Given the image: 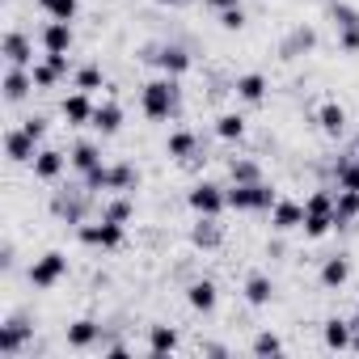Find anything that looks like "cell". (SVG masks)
I'll return each instance as SVG.
<instances>
[{
    "instance_id": "obj_1",
    "label": "cell",
    "mask_w": 359,
    "mask_h": 359,
    "mask_svg": "<svg viewBox=\"0 0 359 359\" xmlns=\"http://www.w3.org/2000/svg\"><path fill=\"white\" fill-rule=\"evenodd\" d=\"M177 102H182V89H177V76H156L140 89V106L152 123H165L177 114Z\"/></svg>"
},
{
    "instance_id": "obj_2",
    "label": "cell",
    "mask_w": 359,
    "mask_h": 359,
    "mask_svg": "<svg viewBox=\"0 0 359 359\" xmlns=\"http://www.w3.org/2000/svg\"><path fill=\"white\" fill-rule=\"evenodd\" d=\"M224 195H229L233 212H271L279 203V191L266 187V182H233Z\"/></svg>"
},
{
    "instance_id": "obj_3",
    "label": "cell",
    "mask_w": 359,
    "mask_h": 359,
    "mask_svg": "<svg viewBox=\"0 0 359 359\" xmlns=\"http://www.w3.org/2000/svg\"><path fill=\"white\" fill-rule=\"evenodd\" d=\"M76 237L85 241V245H93V250H118L123 245V237H127V224H114V220H85V224H76Z\"/></svg>"
},
{
    "instance_id": "obj_4",
    "label": "cell",
    "mask_w": 359,
    "mask_h": 359,
    "mask_svg": "<svg viewBox=\"0 0 359 359\" xmlns=\"http://www.w3.org/2000/svg\"><path fill=\"white\" fill-rule=\"evenodd\" d=\"M64 275H68V258H64L60 250H47V254H43V258H34V266H30V283H34L39 292L55 287Z\"/></svg>"
},
{
    "instance_id": "obj_5",
    "label": "cell",
    "mask_w": 359,
    "mask_h": 359,
    "mask_svg": "<svg viewBox=\"0 0 359 359\" xmlns=\"http://www.w3.org/2000/svg\"><path fill=\"white\" fill-rule=\"evenodd\" d=\"M187 203H191L195 216H220V212L229 208V195H224L216 182H195L191 195H187Z\"/></svg>"
},
{
    "instance_id": "obj_6",
    "label": "cell",
    "mask_w": 359,
    "mask_h": 359,
    "mask_svg": "<svg viewBox=\"0 0 359 359\" xmlns=\"http://www.w3.org/2000/svg\"><path fill=\"white\" fill-rule=\"evenodd\" d=\"M93 102H89V93L85 89H76V93H68L64 102H60V114H64V123L68 127H93Z\"/></svg>"
},
{
    "instance_id": "obj_7",
    "label": "cell",
    "mask_w": 359,
    "mask_h": 359,
    "mask_svg": "<svg viewBox=\"0 0 359 359\" xmlns=\"http://www.w3.org/2000/svg\"><path fill=\"white\" fill-rule=\"evenodd\" d=\"M5 152H9V161H18V165H34V156H39V140H34L26 127H13V131L5 135Z\"/></svg>"
},
{
    "instance_id": "obj_8",
    "label": "cell",
    "mask_w": 359,
    "mask_h": 359,
    "mask_svg": "<svg viewBox=\"0 0 359 359\" xmlns=\"http://www.w3.org/2000/svg\"><path fill=\"white\" fill-rule=\"evenodd\" d=\"M5 60H9V68H34L39 64L34 60V43L22 30H9L5 34Z\"/></svg>"
},
{
    "instance_id": "obj_9",
    "label": "cell",
    "mask_w": 359,
    "mask_h": 359,
    "mask_svg": "<svg viewBox=\"0 0 359 359\" xmlns=\"http://www.w3.org/2000/svg\"><path fill=\"white\" fill-rule=\"evenodd\" d=\"M271 229H275V233L304 229V203H296V199H279V203L271 208Z\"/></svg>"
},
{
    "instance_id": "obj_10",
    "label": "cell",
    "mask_w": 359,
    "mask_h": 359,
    "mask_svg": "<svg viewBox=\"0 0 359 359\" xmlns=\"http://www.w3.org/2000/svg\"><path fill=\"white\" fill-rule=\"evenodd\" d=\"M165 76H182V72H191V55H187V47H177V43H169V47H161L156 55H148Z\"/></svg>"
},
{
    "instance_id": "obj_11",
    "label": "cell",
    "mask_w": 359,
    "mask_h": 359,
    "mask_svg": "<svg viewBox=\"0 0 359 359\" xmlns=\"http://www.w3.org/2000/svg\"><path fill=\"white\" fill-rule=\"evenodd\" d=\"M68 165H72V161H68L60 148H39V156H34V177H39V182H55Z\"/></svg>"
},
{
    "instance_id": "obj_12",
    "label": "cell",
    "mask_w": 359,
    "mask_h": 359,
    "mask_svg": "<svg viewBox=\"0 0 359 359\" xmlns=\"http://www.w3.org/2000/svg\"><path fill=\"white\" fill-rule=\"evenodd\" d=\"M39 43H43V51H60V55H68L72 51V22H47L43 26V34H39Z\"/></svg>"
},
{
    "instance_id": "obj_13",
    "label": "cell",
    "mask_w": 359,
    "mask_h": 359,
    "mask_svg": "<svg viewBox=\"0 0 359 359\" xmlns=\"http://www.w3.org/2000/svg\"><path fill=\"white\" fill-rule=\"evenodd\" d=\"M34 89H39V85H34V72H30V68H9V72H5V102L18 106V102H26Z\"/></svg>"
},
{
    "instance_id": "obj_14",
    "label": "cell",
    "mask_w": 359,
    "mask_h": 359,
    "mask_svg": "<svg viewBox=\"0 0 359 359\" xmlns=\"http://www.w3.org/2000/svg\"><path fill=\"white\" fill-rule=\"evenodd\" d=\"M321 287L325 292H338V287H346V279H351V262H346V254H330L325 262H321Z\"/></svg>"
},
{
    "instance_id": "obj_15",
    "label": "cell",
    "mask_w": 359,
    "mask_h": 359,
    "mask_svg": "<svg viewBox=\"0 0 359 359\" xmlns=\"http://www.w3.org/2000/svg\"><path fill=\"white\" fill-rule=\"evenodd\" d=\"M351 338H355V321H346V317H330L321 325V342L330 351H351Z\"/></svg>"
},
{
    "instance_id": "obj_16",
    "label": "cell",
    "mask_w": 359,
    "mask_h": 359,
    "mask_svg": "<svg viewBox=\"0 0 359 359\" xmlns=\"http://www.w3.org/2000/svg\"><path fill=\"white\" fill-rule=\"evenodd\" d=\"M187 304H191L195 313H216V304H220L216 283H212V279H195V283L187 287Z\"/></svg>"
},
{
    "instance_id": "obj_17",
    "label": "cell",
    "mask_w": 359,
    "mask_h": 359,
    "mask_svg": "<svg viewBox=\"0 0 359 359\" xmlns=\"http://www.w3.org/2000/svg\"><path fill=\"white\" fill-rule=\"evenodd\" d=\"M30 342V325L26 321H9V325H0V355L5 359H13V355H22V346Z\"/></svg>"
},
{
    "instance_id": "obj_18",
    "label": "cell",
    "mask_w": 359,
    "mask_h": 359,
    "mask_svg": "<svg viewBox=\"0 0 359 359\" xmlns=\"http://www.w3.org/2000/svg\"><path fill=\"white\" fill-rule=\"evenodd\" d=\"M68 161H72V169H76L81 177H85V173H93L97 165H106V161H102V148H97L93 140H81V144L68 152Z\"/></svg>"
},
{
    "instance_id": "obj_19",
    "label": "cell",
    "mask_w": 359,
    "mask_h": 359,
    "mask_svg": "<svg viewBox=\"0 0 359 359\" xmlns=\"http://www.w3.org/2000/svg\"><path fill=\"white\" fill-rule=\"evenodd\" d=\"M97 338H102V325H97L93 317H81V321L68 325V346H72V351H89Z\"/></svg>"
},
{
    "instance_id": "obj_20",
    "label": "cell",
    "mask_w": 359,
    "mask_h": 359,
    "mask_svg": "<svg viewBox=\"0 0 359 359\" xmlns=\"http://www.w3.org/2000/svg\"><path fill=\"white\" fill-rule=\"evenodd\" d=\"M266 76L262 72H245V76H237V85H233V93L241 97V102H250V106H258L262 97H266Z\"/></svg>"
},
{
    "instance_id": "obj_21",
    "label": "cell",
    "mask_w": 359,
    "mask_h": 359,
    "mask_svg": "<svg viewBox=\"0 0 359 359\" xmlns=\"http://www.w3.org/2000/svg\"><path fill=\"white\" fill-rule=\"evenodd\" d=\"M191 241H195V250H220L224 233H220L216 216H199V224L191 229Z\"/></svg>"
},
{
    "instance_id": "obj_22",
    "label": "cell",
    "mask_w": 359,
    "mask_h": 359,
    "mask_svg": "<svg viewBox=\"0 0 359 359\" xmlns=\"http://www.w3.org/2000/svg\"><path fill=\"white\" fill-rule=\"evenodd\" d=\"M271 300H275L271 275H250V279H245V304H250V309H266Z\"/></svg>"
},
{
    "instance_id": "obj_23",
    "label": "cell",
    "mask_w": 359,
    "mask_h": 359,
    "mask_svg": "<svg viewBox=\"0 0 359 359\" xmlns=\"http://www.w3.org/2000/svg\"><path fill=\"white\" fill-rule=\"evenodd\" d=\"M177 346H182V338H177L173 325H148V351L152 355H173Z\"/></svg>"
},
{
    "instance_id": "obj_24",
    "label": "cell",
    "mask_w": 359,
    "mask_h": 359,
    "mask_svg": "<svg viewBox=\"0 0 359 359\" xmlns=\"http://www.w3.org/2000/svg\"><path fill=\"white\" fill-rule=\"evenodd\" d=\"M140 187V169L131 165V161H118V165H110V191H118V195H131Z\"/></svg>"
},
{
    "instance_id": "obj_25",
    "label": "cell",
    "mask_w": 359,
    "mask_h": 359,
    "mask_svg": "<svg viewBox=\"0 0 359 359\" xmlns=\"http://www.w3.org/2000/svg\"><path fill=\"white\" fill-rule=\"evenodd\" d=\"M317 123H321V131H325L330 140H338V135L346 131V110H342L338 102H325V106L317 110Z\"/></svg>"
},
{
    "instance_id": "obj_26",
    "label": "cell",
    "mask_w": 359,
    "mask_h": 359,
    "mask_svg": "<svg viewBox=\"0 0 359 359\" xmlns=\"http://www.w3.org/2000/svg\"><path fill=\"white\" fill-rule=\"evenodd\" d=\"M93 127H97L102 135H114V131L123 127V106H118V102H102V106L93 110Z\"/></svg>"
},
{
    "instance_id": "obj_27",
    "label": "cell",
    "mask_w": 359,
    "mask_h": 359,
    "mask_svg": "<svg viewBox=\"0 0 359 359\" xmlns=\"http://www.w3.org/2000/svg\"><path fill=\"white\" fill-rule=\"evenodd\" d=\"M355 216H359V191H338L334 195V224L346 229Z\"/></svg>"
},
{
    "instance_id": "obj_28",
    "label": "cell",
    "mask_w": 359,
    "mask_h": 359,
    "mask_svg": "<svg viewBox=\"0 0 359 359\" xmlns=\"http://www.w3.org/2000/svg\"><path fill=\"white\" fill-rule=\"evenodd\" d=\"M334 182H338V191H359V152L355 156H338Z\"/></svg>"
},
{
    "instance_id": "obj_29",
    "label": "cell",
    "mask_w": 359,
    "mask_h": 359,
    "mask_svg": "<svg viewBox=\"0 0 359 359\" xmlns=\"http://www.w3.org/2000/svg\"><path fill=\"white\" fill-rule=\"evenodd\" d=\"M195 148H199L195 131H173V135L165 140V152H169L173 161H191V156H195Z\"/></svg>"
},
{
    "instance_id": "obj_30",
    "label": "cell",
    "mask_w": 359,
    "mask_h": 359,
    "mask_svg": "<svg viewBox=\"0 0 359 359\" xmlns=\"http://www.w3.org/2000/svg\"><path fill=\"white\" fill-rule=\"evenodd\" d=\"M330 229H338V224H334V212H309V208H304V237H309V241H321Z\"/></svg>"
},
{
    "instance_id": "obj_31",
    "label": "cell",
    "mask_w": 359,
    "mask_h": 359,
    "mask_svg": "<svg viewBox=\"0 0 359 359\" xmlns=\"http://www.w3.org/2000/svg\"><path fill=\"white\" fill-rule=\"evenodd\" d=\"M72 89H85V93H97V89H106V76H102V68H97V64H89V68H76V72H72Z\"/></svg>"
},
{
    "instance_id": "obj_32",
    "label": "cell",
    "mask_w": 359,
    "mask_h": 359,
    "mask_svg": "<svg viewBox=\"0 0 359 359\" xmlns=\"http://www.w3.org/2000/svg\"><path fill=\"white\" fill-rule=\"evenodd\" d=\"M216 135L220 140H241L245 135V118L241 114H220L216 118Z\"/></svg>"
},
{
    "instance_id": "obj_33",
    "label": "cell",
    "mask_w": 359,
    "mask_h": 359,
    "mask_svg": "<svg viewBox=\"0 0 359 359\" xmlns=\"http://www.w3.org/2000/svg\"><path fill=\"white\" fill-rule=\"evenodd\" d=\"M106 220H114V224H127L131 216H135V203L123 195V199H114V203H106V212H102Z\"/></svg>"
},
{
    "instance_id": "obj_34",
    "label": "cell",
    "mask_w": 359,
    "mask_h": 359,
    "mask_svg": "<svg viewBox=\"0 0 359 359\" xmlns=\"http://www.w3.org/2000/svg\"><path fill=\"white\" fill-rule=\"evenodd\" d=\"M229 177H233V182H262L254 161H233V165H229Z\"/></svg>"
},
{
    "instance_id": "obj_35",
    "label": "cell",
    "mask_w": 359,
    "mask_h": 359,
    "mask_svg": "<svg viewBox=\"0 0 359 359\" xmlns=\"http://www.w3.org/2000/svg\"><path fill=\"white\" fill-rule=\"evenodd\" d=\"M30 72H34V85H39V89H55V85H60V72H55L47 60H43V64H34Z\"/></svg>"
},
{
    "instance_id": "obj_36",
    "label": "cell",
    "mask_w": 359,
    "mask_h": 359,
    "mask_svg": "<svg viewBox=\"0 0 359 359\" xmlns=\"http://www.w3.org/2000/svg\"><path fill=\"white\" fill-rule=\"evenodd\" d=\"M338 47L342 55H359V26H338Z\"/></svg>"
},
{
    "instance_id": "obj_37",
    "label": "cell",
    "mask_w": 359,
    "mask_h": 359,
    "mask_svg": "<svg viewBox=\"0 0 359 359\" xmlns=\"http://www.w3.org/2000/svg\"><path fill=\"white\" fill-rule=\"evenodd\" d=\"M279 351H283V342H279L271 330H262V334L254 338V355H279Z\"/></svg>"
},
{
    "instance_id": "obj_38",
    "label": "cell",
    "mask_w": 359,
    "mask_h": 359,
    "mask_svg": "<svg viewBox=\"0 0 359 359\" xmlns=\"http://www.w3.org/2000/svg\"><path fill=\"white\" fill-rule=\"evenodd\" d=\"M47 18H55V22H72V18H76V0H51V5H47Z\"/></svg>"
},
{
    "instance_id": "obj_39",
    "label": "cell",
    "mask_w": 359,
    "mask_h": 359,
    "mask_svg": "<svg viewBox=\"0 0 359 359\" xmlns=\"http://www.w3.org/2000/svg\"><path fill=\"white\" fill-rule=\"evenodd\" d=\"M334 22L338 26H359V9H351L346 0H334Z\"/></svg>"
},
{
    "instance_id": "obj_40",
    "label": "cell",
    "mask_w": 359,
    "mask_h": 359,
    "mask_svg": "<svg viewBox=\"0 0 359 359\" xmlns=\"http://www.w3.org/2000/svg\"><path fill=\"white\" fill-rule=\"evenodd\" d=\"M220 26H224V30H245V9H241V5H237V9H224V13H220Z\"/></svg>"
},
{
    "instance_id": "obj_41",
    "label": "cell",
    "mask_w": 359,
    "mask_h": 359,
    "mask_svg": "<svg viewBox=\"0 0 359 359\" xmlns=\"http://www.w3.org/2000/svg\"><path fill=\"white\" fill-rule=\"evenodd\" d=\"M22 127H26V131H30V135H34V140H39V144H43V140H47V118H43V114H30V118H26V123H22Z\"/></svg>"
},
{
    "instance_id": "obj_42",
    "label": "cell",
    "mask_w": 359,
    "mask_h": 359,
    "mask_svg": "<svg viewBox=\"0 0 359 359\" xmlns=\"http://www.w3.org/2000/svg\"><path fill=\"white\" fill-rule=\"evenodd\" d=\"M203 5H208V9H216V13H224V9H237L241 0H203Z\"/></svg>"
},
{
    "instance_id": "obj_43",
    "label": "cell",
    "mask_w": 359,
    "mask_h": 359,
    "mask_svg": "<svg viewBox=\"0 0 359 359\" xmlns=\"http://www.w3.org/2000/svg\"><path fill=\"white\" fill-rule=\"evenodd\" d=\"M106 355H110V359H127V346H123V342H110Z\"/></svg>"
},
{
    "instance_id": "obj_44",
    "label": "cell",
    "mask_w": 359,
    "mask_h": 359,
    "mask_svg": "<svg viewBox=\"0 0 359 359\" xmlns=\"http://www.w3.org/2000/svg\"><path fill=\"white\" fill-rule=\"evenodd\" d=\"M351 351L359 355V321H355V338H351Z\"/></svg>"
},
{
    "instance_id": "obj_45",
    "label": "cell",
    "mask_w": 359,
    "mask_h": 359,
    "mask_svg": "<svg viewBox=\"0 0 359 359\" xmlns=\"http://www.w3.org/2000/svg\"><path fill=\"white\" fill-rule=\"evenodd\" d=\"M156 5H182V0H156Z\"/></svg>"
},
{
    "instance_id": "obj_46",
    "label": "cell",
    "mask_w": 359,
    "mask_h": 359,
    "mask_svg": "<svg viewBox=\"0 0 359 359\" xmlns=\"http://www.w3.org/2000/svg\"><path fill=\"white\" fill-rule=\"evenodd\" d=\"M34 5H39V9H47V5H51V0H34Z\"/></svg>"
},
{
    "instance_id": "obj_47",
    "label": "cell",
    "mask_w": 359,
    "mask_h": 359,
    "mask_svg": "<svg viewBox=\"0 0 359 359\" xmlns=\"http://www.w3.org/2000/svg\"><path fill=\"white\" fill-rule=\"evenodd\" d=\"M355 152H359V135H355Z\"/></svg>"
},
{
    "instance_id": "obj_48",
    "label": "cell",
    "mask_w": 359,
    "mask_h": 359,
    "mask_svg": "<svg viewBox=\"0 0 359 359\" xmlns=\"http://www.w3.org/2000/svg\"><path fill=\"white\" fill-rule=\"evenodd\" d=\"M351 321H359V309H355V317H351Z\"/></svg>"
}]
</instances>
